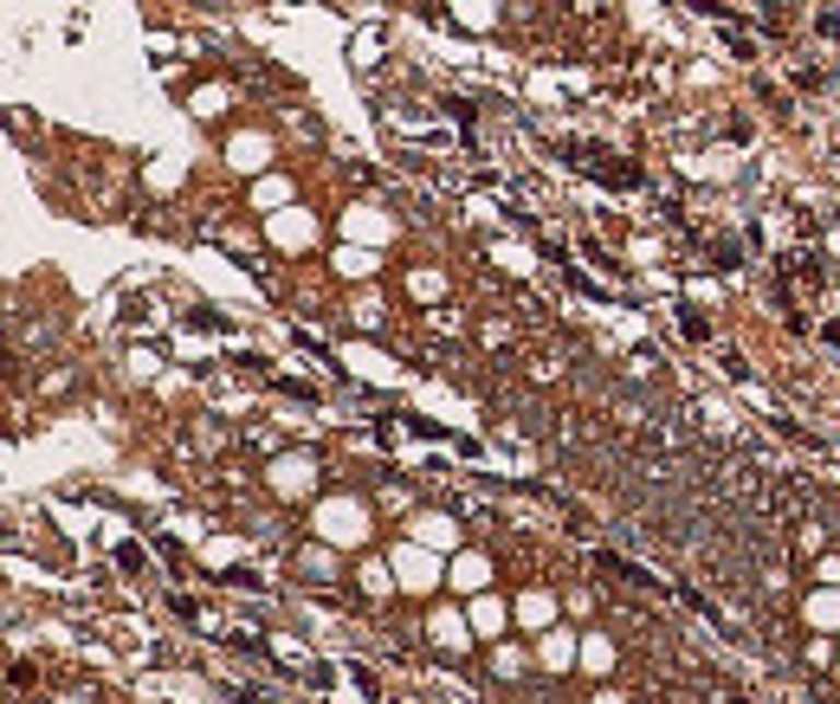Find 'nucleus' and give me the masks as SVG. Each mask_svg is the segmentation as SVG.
Segmentation results:
<instances>
[{
  "label": "nucleus",
  "instance_id": "6e6552de",
  "mask_svg": "<svg viewBox=\"0 0 840 704\" xmlns=\"http://www.w3.org/2000/svg\"><path fill=\"white\" fill-rule=\"evenodd\" d=\"M427 627H433V640H440L446 653H459V646H466V634H472V614H453V608H440Z\"/></svg>",
  "mask_w": 840,
  "mask_h": 704
},
{
  "label": "nucleus",
  "instance_id": "20e7f679",
  "mask_svg": "<svg viewBox=\"0 0 840 704\" xmlns=\"http://www.w3.org/2000/svg\"><path fill=\"white\" fill-rule=\"evenodd\" d=\"M266 233H272V246H284V253H304L311 239H317V220L311 213H298V208H284L266 220Z\"/></svg>",
  "mask_w": 840,
  "mask_h": 704
},
{
  "label": "nucleus",
  "instance_id": "412c9836",
  "mask_svg": "<svg viewBox=\"0 0 840 704\" xmlns=\"http://www.w3.org/2000/svg\"><path fill=\"white\" fill-rule=\"evenodd\" d=\"M815 575H821V582H835V588H840V556H828V563L815 568Z\"/></svg>",
  "mask_w": 840,
  "mask_h": 704
},
{
  "label": "nucleus",
  "instance_id": "4468645a",
  "mask_svg": "<svg viewBox=\"0 0 840 704\" xmlns=\"http://www.w3.org/2000/svg\"><path fill=\"white\" fill-rule=\"evenodd\" d=\"M253 201H259V208H284V201H291V181H284V175H266V181L253 188Z\"/></svg>",
  "mask_w": 840,
  "mask_h": 704
},
{
  "label": "nucleus",
  "instance_id": "a211bd4d",
  "mask_svg": "<svg viewBox=\"0 0 840 704\" xmlns=\"http://www.w3.org/2000/svg\"><path fill=\"white\" fill-rule=\"evenodd\" d=\"M582 659H588L595 672H608V659H615V646H608V640L595 634V640H582Z\"/></svg>",
  "mask_w": 840,
  "mask_h": 704
},
{
  "label": "nucleus",
  "instance_id": "2eb2a0df",
  "mask_svg": "<svg viewBox=\"0 0 840 704\" xmlns=\"http://www.w3.org/2000/svg\"><path fill=\"white\" fill-rule=\"evenodd\" d=\"M220 110H226V91H220V84H208V91H195V117H201V124H213Z\"/></svg>",
  "mask_w": 840,
  "mask_h": 704
},
{
  "label": "nucleus",
  "instance_id": "f8f14e48",
  "mask_svg": "<svg viewBox=\"0 0 840 704\" xmlns=\"http://www.w3.org/2000/svg\"><path fill=\"white\" fill-rule=\"evenodd\" d=\"M486 575H491L486 556H459V563H453V588H466V595H486Z\"/></svg>",
  "mask_w": 840,
  "mask_h": 704
},
{
  "label": "nucleus",
  "instance_id": "0eeeda50",
  "mask_svg": "<svg viewBox=\"0 0 840 704\" xmlns=\"http://www.w3.org/2000/svg\"><path fill=\"white\" fill-rule=\"evenodd\" d=\"M226 162H233V168H266V162H272V142L246 130V137H233V142H226Z\"/></svg>",
  "mask_w": 840,
  "mask_h": 704
},
{
  "label": "nucleus",
  "instance_id": "f3484780",
  "mask_svg": "<svg viewBox=\"0 0 840 704\" xmlns=\"http://www.w3.org/2000/svg\"><path fill=\"white\" fill-rule=\"evenodd\" d=\"M453 7H459V20H466V26H491V20H498V7H491V0H453Z\"/></svg>",
  "mask_w": 840,
  "mask_h": 704
},
{
  "label": "nucleus",
  "instance_id": "6ab92c4d",
  "mask_svg": "<svg viewBox=\"0 0 840 704\" xmlns=\"http://www.w3.org/2000/svg\"><path fill=\"white\" fill-rule=\"evenodd\" d=\"M408 291H415V297H440V291H446V279H440V272H415V279H408Z\"/></svg>",
  "mask_w": 840,
  "mask_h": 704
},
{
  "label": "nucleus",
  "instance_id": "f257e3e1",
  "mask_svg": "<svg viewBox=\"0 0 840 704\" xmlns=\"http://www.w3.org/2000/svg\"><path fill=\"white\" fill-rule=\"evenodd\" d=\"M311 524H317V543H330V550H362L369 543V511L355 497H324Z\"/></svg>",
  "mask_w": 840,
  "mask_h": 704
},
{
  "label": "nucleus",
  "instance_id": "1a4fd4ad",
  "mask_svg": "<svg viewBox=\"0 0 840 704\" xmlns=\"http://www.w3.org/2000/svg\"><path fill=\"white\" fill-rule=\"evenodd\" d=\"M517 621H524L530 634H550V621H557V601L537 588V595H524V601H517Z\"/></svg>",
  "mask_w": 840,
  "mask_h": 704
},
{
  "label": "nucleus",
  "instance_id": "ddd939ff",
  "mask_svg": "<svg viewBox=\"0 0 840 704\" xmlns=\"http://www.w3.org/2000/svg\"><path fill=\"white\" fill-rule=\"evenodd\" d=\"M337 272H343V279H369V272H375V253H362V246H343V253H337Z\"/></svg>",
  "mask_w": 840,
  "mask_h": 704
},
{
  "label": "nucleus",
  "instance_id": "9b49d317",
  "mask_svg": "<svg viewBox=\"0 0 840 704\" xmlns=\"http://www.w3.org/2000/svg\"><path fill=\"white\" fill-rule=\"evenodd\" d=\"M537 659H544L550 672H569V666H575V640L562 634V627H550V634H544V646H537Z\"/></svg>",
  "mask_w": 840,
  "mask_h": 704
},
{
  "label": "nucleus",
  "instance_id": "dca6fc26",
  "mask_svg": "<svg viewBox=\"0 0 840 704\" xmlns=\"http://www.w3.org/2000/svg\"><path fill=\"white\" fill-rule=\"evenodd\" d=\"M350 233H362V239H382V233H388V220H375V208H350Z\"/></svg>",
  "mask_w": 840,
  "mask_h": 704
},
{
  "label": "nucleus",
  "instance_id": "aec40b11",
  "mask_svg": "<svg viewBox=\"0 0 840 704\" xmlns=\"http://www.w3.org/2000/svg\"><path fill=\"white\" fill-rule=\"evenodd\" d=\"M304 575H311V582H330V543H324V550H311V556H304Z\"/></svg>",
  "mask_w": 840,
  "mask_h": 704
},
{
  "label": "nucleus",
  "instance_id": "f03ea898",
  "mask_svg": "<svg viewBox=\"0 0 840 704\" xmlns=\"http://www.w3.org/2000/svg\"><path fill=\"white\" fill-rule=\"evenodd\" d=\"M395 582H401L408 595H427V588L440 582V563H433V550H427V543H408V550H395Z\"/></svg>",
  "mask_w": 840,
  "mask_h": 704
},
{
  "label": "nucleus",
  "instance_id": "9d476101",
  "mask_svg": "<svg viewBox=\"0 0 840 704\" xmlns=\"http://www.w3.org/2000/svg\"><path fill=\"white\" fill-rule=\"evenodd\" d=\"M808 627H821V634H840V588L828 582L815 601H808Z\"/></svg>",
  "mask_w": 840,
  "mask_h": 704
},
{
  "label": "nucleus",
  "instance_id": "39448f33",
  "mask_svg": "<svg viewBox=\"0 0 840 704\" xmlns=\"http://www.w3.org/2000/svg\"><path fill=\"white\" fill-rule=\"evenodd\" d=\"M504 627H511V608H504L498 595H479V601H472V634H479V640H504Z\"/></svg>",
  "mask_w": 840,
  "mask_h": 704
},
{
  "label": "nucleus",
  "instance_id": "423d86ee",
  "mask_svg": "<svg viewBox=\"0 0 840 704\" xmlns=\"http://www.w3.org/2000/svg\"><path fill=\"white\" fill-rule=\"evenodd\" d=\"M415 543H427V550H453V543H459V524L440 517V511H427V517H415Z\"/></svg>",
  "mask_w": 840,
  "mask_h": 704
},
{
  "label": "nucleus",
  "instance_id": "7ed1b4c3",
  "mask_svg": "<svg viewBox=\"0 0 840 704\" xmlns=\"http://www.w3.org/2000/svg\"><path fill=\"white\" fill-rule=\"evenodd\" d=\"M311 485H317V466H311L304 453L272 459V492H279V497H311Z\"/></svg>",
  "mask_w": 840,
  "mask_h": 704
}]
</instances>
